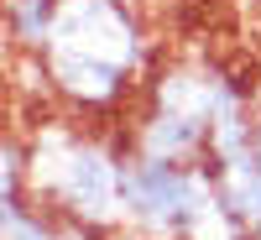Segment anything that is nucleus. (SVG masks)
<instances>
[{"instance_id":"nucleus-2","label":"nucleus","mask_w":261,"mask_h":240,"mask_svg":"<svg viewBox=\"0 0 261 240\" xmlns=\"http://www.w3.org/2000/svg\"><path fill=\"white\" fill-rule=\"evenodd\" d=\"M136 151V130L99 136L79 120H37V136L27 141V193L42 209L105 235L125 220V162Z\"/></svg>"},{"instance_id":"nucleus-3","label":"nucleus","mask_w":261,"mask_h":240,"mask_svg":"<svg viewBox=\"0 0 261 240\" xmlns=\"http://www.w3.org/2000/svg\"><path fill=\"white\" fill-rule=\"evenodd\" d=\"M58 6L63 0H6V37L16 42V52H42Z\"/></svg>"},{"instance_id":"nucleus-1","label":"nucleus","mask_w":261,"mask_h":240,"mask_svg":"<svg viewBox=\"0 0 261 240\" xmlns=\"http://www.w3.org/2000/svg\"><path fill=\"white\" fill-rule=\"evenodd\" d=\"M146 68L141 21L125 0H63L42 42L47 94L79 115H110Z\"/></svg>"},{"instance_id":"nucleus-4","label":"nucleus","mask_w":261,"mask_h":240,"mask_svg":"<svg viewBox=\"0 0 261 240\" xmlns=\"http://www.w3.org/2000/svg\"><path fill=\"white\" fill-rule=\"evenodd\" d=\"M99 240H157V235H146L141 225H130V230H105Z\"/></svg>"}]
</instances>
